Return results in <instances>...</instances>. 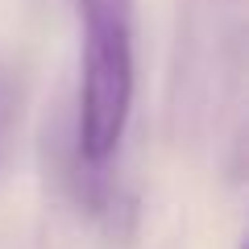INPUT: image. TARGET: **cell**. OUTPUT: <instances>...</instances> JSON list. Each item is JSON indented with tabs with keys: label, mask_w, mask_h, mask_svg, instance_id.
I'll use <instances>...</instances> for the list:
<instances>
[{
	"label": "cell",
	"mask_w": 249,
	"mask_h": 249,
	"mask_svg": "<svg viewBox=\"0 0 249 249\" xmlns=\"http://www.w3.org/2000/svg\"><path fill=\"white\" fill-rule=\"evenodd\" d=\"M133 25H83L75 154L83 166H104L116 154L133 112Z\"/></svg>",
	"instance_id": "1"
},
{
	"label": "cell",
	"mask_w": 249,
	"mask_h": 249,
	"mask_svg": "<svg viewBox=\"0 0 249 249\" xmlns=\"http://www.w3.org/2000/svg\"><path fill=\"white\" fill-rule=\"evenodd\" d=\"M83 25H133V0H75Z\"/></svg>",
	"instance_id": "2"
}]
</instances>
